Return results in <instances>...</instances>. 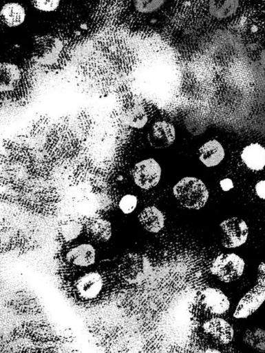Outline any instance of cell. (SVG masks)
I'll return each mask as SVG.
<instances>
[{
	"label": "cell",
	"instance_id": "6da1fadb",
	"mask_svg": "<svg viewBox=\"0 0 265 353\" xmlns=\"http://www.w3.org/2000/svg\"><path fill=\"white\" fill-rule=\"evenodd\" d=\"M1 154L2 197L25 211L50 214L57 208L59 194L54 168L27 141H6Z\"/></svg>",
	"mask_w": 265,
	"mask_h": 353
},
{
	"label": "cell",
	"instance_id": "7a4b0ae2",
	"mask_svg": "<svg viewBox=\"0 0 265 353\" xmlns=\"http://www.w3.org/2000/svg\"><path fill=\"white\" fill-rule=\"evenodd\" d=\"M67 293L76 303L84 306L103 303L111 296V274L93 267L86 269L61 268Z\"/></svg>",
	"mask_w": 265,
	"mask_h": 353
},
{
	"label": "cell",
	"instance_id": "3957f363",
	"mask_svg": "<svg viewBox=\"0 0 265 353\" xmlns=\"http://www.w3.org/2000/svg\"><path fill=\"white\" fill-rule=\"evenodd\" d=\"M175 66L169 62H156L149 66L143 74L142 83L145 91L151 97L164 99L176 90L178 81Z\"/></svg>",
	"mask_w": 265,
	"mask_h": 353
},
{
	"label": "cell",
	"instance_id": "277c9868",
	"mask_svg": "<svg viewBox=\"0 0 265 353\" xmlns=\"http://www.w3.org/2000/svg\"><path fill=\"white\" fill-rule=\"evenodd\" d=\"M32 83L26 79L15 65L3 63L1 65V95L2 100L19 105L26 104L33 92Z\"/></svg>",
	"mask_w": 265,
	"mask_h": 353
},
{
	"label": "cell",
	"instance_id": "5b68a950",
	"mask_svg": "<svg viewBox=\"0 0 265 353\" xmlns=\"http://www.w3.org/2000/svg\"><path fill=\"white\" fill-rule=\"evenodd\" d=\"M118 105L110 116L112 128L121 124L135 129L145 127L148 115L140 99L127 91H118Z\"/></svg>",
	"mask_w": 265,
	"mask_h": 353
},
{
	"label": "cell",
	"instance_id": "8992f818",
	"mask_svg": "<svg viewBox=\"0 0 265 353\" xmlns=\"http://www.w3.org/2000/svg\"><path fill=\"white\" fill-rule=\"evenodd\" d=\"M176 199L184 208L199 210L204 207L209 199V191L204 183L195 177L187 176L173 187Z\"/></svg>",
	"mask_w": 265,
	"mask_h": 353
},
{
	"label": "cell",
	"instance_id": "52a82bcc",
	"mask_svg": "<svg viewBox=\"0 0 265 353\" xmlns=\"http://www.w3.org/2000/svg\"><path fill=\"white\" fill-rule=\"evenodd\" d=\"M61 268L70 269H86L96 263L97 253L95 247L89 242H73L62 245Z\"/></svg>",
	"mask_w": 265,
	"mask_h": 353
},
{
	"label": "cell",
	"instance_id": "ba28073f",
	"mask_svg": "<svg viewBox=\"0 0 265 353\" xmlns=\"http://www.w3.org/2000/svg\"><path fill=\"white\" fill-rule=\"evenodd\" d=\"M244 266V261L237 254L222 253L214 259L210 270L221 281L230 283L241 277Z\"/></svg>",
	"mask_w": 265,
	"mask_h": 353
},
{
	"label": "cell",
	"instance_id": "9c48e42d",
	"mask_svg": "<svg viewBox=\"0 0 265 353\" xmlns=\"http://www.w3.org/2000/svg\"><path fill=\"white\" fill-rule=\"evenodd\" d=\"M131 174L134 182L138 187L143 190H150L159 183L161 168L155 159L149 158L136 163Z\"/></svg>",
	"mask_w": 265,
	"mask_h": 353
},
{
	"label": "cell",
	"instance_id": "30bf717a",
	"mask_svg": "<svg viewBox=\"0 0 265 353\" xmlns=\"http://www.w3.org/2000/svg\"><path fill=\"white\" fill-rule=\"evenodd\" d=\"M220 226L222 231L221 243L226 248H235L243 245L248 236L246 223L239 217L223 221Z\"/></svg>",
	"mask_w": 265,
	"mask_h": 353
},
{
	"label": "cell",
	"instance_id": "8fae6325",
	"mask_svg": "<svg viewBox=\"0 0 265 353\" xmlns=\"http://www.w3.org/2000/svg\"><path fill=\"white\" fill-rule=\"evenodd\" d=\"M196 303L203 312L214 316L224 314L230 307L228 297L215 288H207L201 291L197 296Z\"/></svg>",
	"mask_w": 265,
	"mask_h": 353
},
{
	"label": "cell",
	"instance_id": "7c38bea8",
	"mask_svg": "<svg viewBox=\"0 0 265 353\" xmlns=\"http://www.w3.org/2000/svg\"><path fill=\"white\" fill-rule=\"evenodd\" d=\"M265 301V286L257 284L239 301L233 316L245 319L253 314Z\"/></svg>",
	"mask_w": 265,
	"mask_h": 353
},
{
	"label": "cell",
	"instance_id": "4fadbf2b",
	"mask_svg": "<svg viewBox=\"0 0 265 353\" xmlns=\"http://www.w3.org/2000/svg\"><path fill=\"white\" fill-rule=\"evenodd\" d=\"M176 139L174 126L165 121H158L151 127L147 140L150 145L156 149L168 148Z\"/></svg>",
	"mask_w": 265,
	"mask_h": 353
},
{
	"label": "cell",
	"instance_id": "5bb4252c",
	"mask_svg": "<svg viewBox=\"0 0 265 353\" xmlns=\"http://www.w3.org/2000/svg\"><path fill=\"white\" fill-rule=\"evenodd\" d=\"M124 263L123 276L131 283L144 280L150 273L151 265L144 256L138 254H129Z\"/></svg>",
	"mask_w": 265,
	"mask_h": 353
},
{
	"label": "cell",
	"instance_id": "9a60e30c",
	"mask_svg": "<svg viewBox=\"0 0 265 353\" xmlns=\"http://www.w3.org/2000/svg\"><path fill=\"white\" fill-rule=\"evenodd\" d=\"M205 334L219 344H228L234 335L232 325L226 320L215 317L206 321L202 325Z\"/></svg>",
	"mask_w": 265,
	"mask_h": 353
},
{
	"label": "cell",
	"instance_id": "2e32d148",
	"mask_svg": "<svg viewBox=\"0 0 265 353\" xmlns=\"http://www.w3.org/2000/svg\"><path fill=\"white\" fill-rule=\"evenodd\" d=\"M85 232L83 218H68L61 221L58 228V237L62 245L76 241Z\"/></svg>",
	"mask_w": 265,
	"mask_h": 353
},
{
	"label": "cell",
	"instance_id": "e0dca14e",
	"mask_svg": "<svg viewBox=\"0 0 265 353\" xmlns=\"http://www.w3.org/2000/svg\"><path fill=\"white\" fill-rule=\"evenodd\" d=\"M224 155L222 145L215 139L206 142L199 149L200 161L206 167L218 165L223 160Z\"/></svg>",
	"mask_w": 265,
	"mask_h": 353
},
{
	"label": "cell",
	"instance_id": "ac0fdd59",
	"mask_svg": "<svg viewBox=\"0 0 265 353\" xmlns=\"http://www.w3.org/2000/svg\"><path fill=\"white\" fill-rule=\"evenodd\" d=\"M138 220L147 232L158 233L164 228L165 218L156 207L147 206L138 215Z\"/></svg>",
	"mask_w": 265,
	"mask_h": 353
},
{
	"label": "cell",
	"instance_id": "d6986e66",
	"mask_svg": "<svg viewBox=\"0 0 265 353\" xmlns=\"http://www.w3.org/2000/svg\"><path fill=\"white\" fill-rule=\"evenodd\" d=\"M83 218V217H82ZM85 226V232L88 236L98 241H105L108 240L112 235L110 223L97 216L83 218Z\"/></svg>",
	"mask_w": 265,
	"mask_h": 353
},
{
	"label": "cell",
	"instance_id": "ffe728a7",
	"mask_svg": "<svg viewBox=\"0 0 265 353\" xmlns=\"http://www.w3.org/2000/svg\"><path fill=\"white\" fill-rule=\"evenodd\" d=\"M241 158L249 169L261 170L265 166V149L259 143H251L243 149Z\"/></svg>",
	"mask_w": 265,
	"mask_h": 353
},
{
	"label": "cell",
	"instance_id": "44dd1931",
	"mask_svg": "<svg viewBox=\"0 0 265 353\" xmlns=\"http://www.w3.org/2000/svg\"><path fill=\"white\" fill-rule=\"evenodd\" d=\"M0 18L8 26L16 27L24 22L25 11L24 8L18 3H8L2 6Z\"/></svg>",
	"mask_w": 265,
	"mask_h": 353
},
{
	"label": "cell",
	"instance_id": "7402d4cb",
	"mask_svg": "<svg viewBox=\"0 0 265 353\" xmlns=\"http://www.w3.org/2000/svg\"><path fill=\"white\" fill-rule=\"evenodd\" d=\"M239 0H209V11L215 18L225 19L233 15L237 10Z\"/></svg>",
	"mask_w": 265,
	"mask_h": 353
},
{
	"label": "cell",
	"instance_id": "603a6c76",
	"mask_svg": "<svg viewBox=\"0 0 265 353\" xmlns=\"http://www.w3.org/2000/svg\"><path fill=\"white\" fill-rule=\"evenodd\" d=\"M244 342L258 351H265V330L258 327L247 329L243 335Z\"/></svg>",
	"mask_w": 265,
	"mask_h": 353
},
{
	"label": "cell",
	"instance_id": "cb8c5ba5",
	"mask_svg": "<svg viewBox=\"0 0 265 353\" xmlns=\"http://www.w3.org/2000/svg\"><path fill=\"white\" fill-rule=\"evenodd\" d=\"M165 0H134L136 9L142 13H151L159 9Z\"/></svg>",
	"mask_w": 265,
	"mask_h": 353
},
{
	"label": "cell",
	"instance_id": "d4e9b609",
	"mask_svg": "<svg viewBox=\"0 0 265 353\" xmlns=\"http://www.w3.org/2000/svg\"><path fill=\"white\" fill-rule=\"evenodd\" d=\"M138 205L137 197L131 194L123 195L119 200L118 205L121 212L125 214L133 212Z\"/></svg>",
	"mask_w": 265,
	"mask_h": 353
},
{
	"label": "cell",
	"instance_id": "484cf974",
	"mask_svg": "<svg viewBox=\"0 0 265 353\" xmlns=\"http://www.w3.org/2000/svg\"><path fill=\"white\" fill-rule=\"evenodd\" d=\"M61 0H30L32 5L37 10L44 12L55 10Z\"/></svg>",
	"mask_w": 265,
	"mask_h": 353
},
{
	"label": "cell",
	"instance_id": "4316f807",
	"mask_svg": "<svg viewBox=\"0 0 265 353\" xmlns=\"http://www.w3.org/2000/svg\"><path fill=\"white\" fill-rule=\"evenodd\" d=\"M257 284L265 286V263H261L258 267Z\"/></svg>",
	"mask_w": 265,
	"mask_h": 353
},
{
	"label": "cell",
	"instance_id": "83f0119b",
	"mask_svg": "<svg viewBox=\"0 0 265 353\" xmlns=\"http://www.w3.org/2000/svg\"><path fill=\"white\" fill-rule=\"evenodd\" d=\"M257 195L262 199H265V180H261L257 183L255 187Z\"/></svg>",
	"mask_w": 265,
	"mask_h": 353
},
{
	"label": "cell",
	"instance_id": "f1b7e54d",
	"mask_svg": "<svg viewBox=\"0 0 265 353\" xmlns=\"http://www.w3.org/2000/svg\"><path fill=\"white\" fill-rule=\"evenodd\" d=\"M220 186L224 191H229L233 187V182L229 179H225L220 181Z\"/></svg>",
	"mask_w": 265,
	"mask_h": 353
},
{
	"label": "cell",
	"instance_id": "f546056e",
	"mask_svg": "<svg viewBox=\"0 0 265 353\" xmlns=\"http://www.w3.org/2000/svg\"><path fill=\"white\" fill-rule=\"evenodd\" d=\"M260 63L265 68V49L262 52L260 55Z\"/></svg>",
	"mask_w": 265,
	"mask_h": 353
},
{
	"label": "cell",
	"instance_id": "4dcf8cb0",
	"mask_svg": "<svg viewBox=\"0 0 265 353\" xmlns=\"http://www.w3.org/2000/svg\"><path fill=\"white\" fill-rule=\"evenodd\" d=\"M265 1V0H264Z\"/></svg>",
	"mask_w": 265,
	"mask_h": 353
}]
</instances>
